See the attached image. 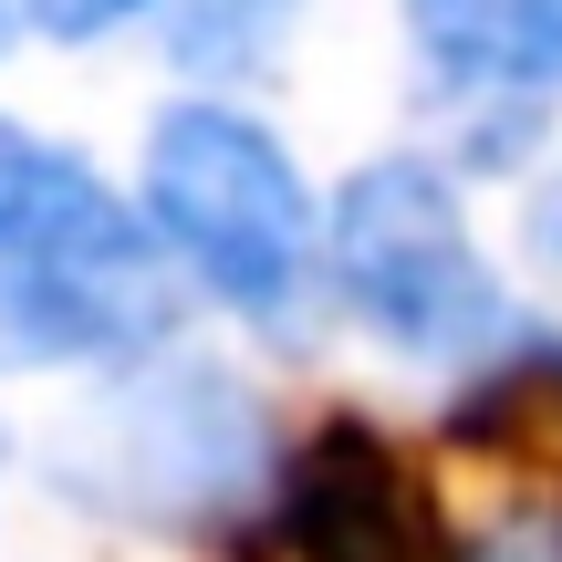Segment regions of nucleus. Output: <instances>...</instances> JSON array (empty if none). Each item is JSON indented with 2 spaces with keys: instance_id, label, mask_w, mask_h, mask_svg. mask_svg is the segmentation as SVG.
<instances>
[{
  "instance_id": "nucleus-1",
  "label": "nucleus",
  "mask_w": 562,
  "mask_h": 562,
  "mask_svg": "<svg viewBox=\"0 0 562 562\" xmlns=\"http://www.w3.org/2000/svg\"><path fill=\"white\" fill-rule=\"evenodd\" d=\"M146 209L178 240V261L250 323H281L313 261V199L292 157L229 104H188L146 146Z\"/></svg>"
},
{
  "instance_id": "nucleus-2",
  "label": "nucleus",
  "mask_w": 562,
  "mask_h": 562,
  "mask_svg": "<svg viewBox=\"0 0 562 562\" xmlns=\"http://www.w3.org/2000/svg\"><path fill=\"white\" fill-rule=\"evenodd\" d=\"M334 281L385 344H406V355H469V344L501 334V281L469 250L448 178L417 167V157H385V167H364V178L344 188Z\"/></svg>"
},
{
  "instance_id": "nucleus-3",
  "label": "nucleus",
  "mask_w": 562,
  "mask_h": 562,
  "mask_svg": "<svg viewBox=\"0 0 562 562\" xmlns=\"http://www.w3.org/2000/svg\"><path fill=\"white\" fill-rule=\"evenodd\" d=\"M0 261V334L32 355H136L146 334H167L157 250L94 178H74Z\"/></svg>"
},
{
  "instance_id": "nucleus-4",
  "label": "nucleus",
  "mask_w": 562,
  "mask_h": 562,
  "mask_svg": "<svg viewBox=\"0 0 562 562\" xmlns=\"http://www.w3.org/2000/svg\"><path fill=\"white\" fill-rule=\"evenodd\" d=\"M229 562H459L438 531V501L417 490V469L375 438V427L334 417L292 459L271 521H250Z\"/></svg>"
},
{
  "instance_id": "nucleus-5",
  "label": "nucleus",
  "mask_w": 562,
  "mask_h": 562,
  "mask_svg": "<svg viewBox=\"0 0 562 562\" xmlns=\"http://www.w3.org/2000/svg\"><path fill=\"white\" fill-rule=\"evenodd\" d=\"M406 32L469 94H562V0H406Z\"/></svg>"
},
{
  "instance_id": "nucleus-6",
  "label": "nucleus",
  "mask_w": 562,
  "mask_h": 562,
  "mask_svg": "<svg viewBox=\"0 0 562 562\" xmlns=\"http://www.w3.org/2000/svg\"><path fill=\"white\" fill-rule=\"evenodd\" d=\"M469 448H501V459H552L562 448V355H521V364H490L480 385L459 396Z\"/></svg>"
},
{
  "instance_id": "nucleus-7",
  "label": "nucleus",
  "mask_w": 562,
  "mask_h": 562,
  "mask_svg": "<svg viewBox=\"0 0 562 562\" xmlns=\"http://www.w3.org/2000/svg\"><path fill=\"white\" fill-rule=\"evenodd\" d=\"M178 53L188 63H261L281 32V0H178Z\"/></svg>"
},
{
  "instance_id": "nucleus-8",
  "label": "nucleus",
  "mask_w": 562,
  "mask_h": 562,
  "mask_svg": "<svg viewBox=\"0 0 562 562\" xmlns=\"http://www.w3.org/2000/svg\"><path fill=\"white\" fill-rule=\"evenodd\" d=\"M74 178H83L74 157H53V146H32L21 125H0V250H11L21 229H32L42 209L63 199V188H74Z\"/></svg>"
},
{
  "instance_id": "nucleus-9",
  "label": "nucleus",
  "mask_w": 562,
  "mask_h": 562,
  "mask_svg": "<svg viewBox=\"0 0 562 562\" xmlns=\"http://www.w3.org/2000/svg\"><path fill=\"white\" fill-rule=\"evenodd\" d=\"M125 11H146V0H32V21H42V32H63V42H94V32H115Z\"/></svg>"
},
{
  "instance_id": "nucleus-10",
  "label": "nucleus",
  "mask_w": 562,
  "mask_h": 562,
  "mask_svg": "<svg viewBox=\"0 0 562 562\" xmlns=\"http://www.w3.org/2000/svg\"><path fill=\"white\" fill-rule=\"evenodd\" d=\"M531 261H552V271H562V178L542 188V209H531Z\"/></svg>"
}]
</instances>
